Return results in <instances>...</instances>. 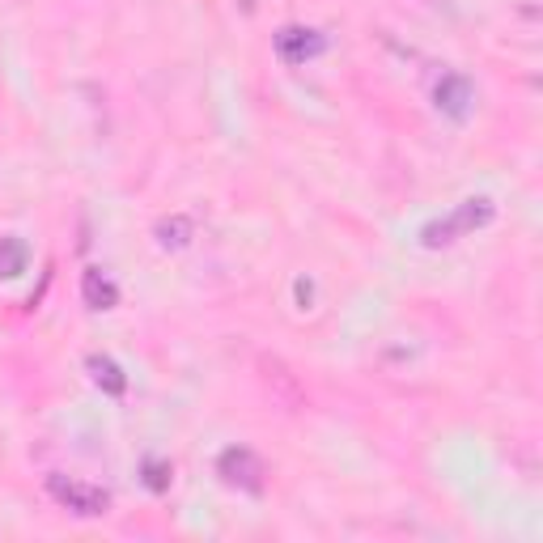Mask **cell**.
<instances>
[{"instance_id":"obj_1","label":"cell","mask_w":543,"mask_h":543,"mask_svg":"<svg viewBox=\"0 0 543 543\" xmlns=\"http://www.w3.org/2000/svg\"><path fill=\"white\" fill-rule=\"evenodd\" d=\"M51 488H56V497L64 501V505H73L76 513H98L106 510V493L102 488H85V484H64V480H51Z\"/></svg>"},{"instance_id":"obj_2","label":"cell","mask_w":543,"mask_h":543,"mask_svg":"<svg viewBox=\"0 0 543 543\" xmlns=\"http://www.w3.org/2000/svg\"><path fill=\"white\" fill-rule=\"evenodd\" d=\"M26 268V246L13 238H0V276H17Z\"/></svg>"},{"instance_id":"obj_3","label":"cell","mask_w":543,"mask_h":543,"mask_svg":"<svg viewBox=\"0 0 543 543\" xmlns=\"http://www.w3.org/2000/svg\"><path fill=\"white\" fill-rule=\"evenodd\" d=\"M85 298H90L93 306H111L115 302V285H106V280H98V272H90V276H85Z\"/></svg>"},{"instance_id":"obj_4","label":"cell","mask_w":543,"mask_h":543,"mask_svg":"<svg viewBox=\"0 0 543 543\" xmlns=\"http://www.w3.org/2000/svg\"><path fill=\"white\" fill-rule=\"evenodd\" d=\"M93 369H98V382H111V391H123V378H120V369H115V365L111 361H93Z\"/></svg>"}]
</instances>
